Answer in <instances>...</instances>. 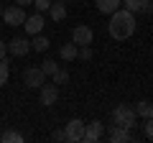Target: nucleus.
<instances>
[{
	"label": "nucleus",
	"instance_id": "nucleus-30",
	"mask_svg": "<svg viewBox=\"0 0 153 143\" xmlns=\"http://www.w3.org/2000/svg\"><path fill=\"white\" fill-rule=\"evenodd\" d=\"M61 3H66V0H61Z\"/></svg>",
	"mask_w": 153,
	"mask_h": 143
},
{
	"label": "nucleus",
	"instance_id": "nucleus-25",
	"mask_svg": "<svg viewBox=\"0 0 153 143\" xmlns=\"http://www.w3.org/2000/svg\"><path fill=\"white\" fill-rule=\"evenodd\" d=\"M51 141H66L64 130H56V133H51Z\"/></svg>",
	"mask_w": 153,
	"mask_h": 143
},
{
	"label": "nucleus",
	"instance_id": "nucleus-5",
	"mask_svg": "<svg viewBox=\"0 0 153 143\" xmlns=\"http://www.w3.org/2000/svg\"><path fill=\"white\" fill-rule=\"evenodd\" d=\"M3 21L8 23V26H23L26 23V10H23L21 5H10V8H3Z\"/></svg>",
	"mask_w": 153,
	"mask_h": 143
},
{
	"label": "nucleus",
	"instance_id": "nucleus-2",
	"mask_svg": "<svg viewBox=\"0 0 153 143\" xmlns=\"http://www.w3.org/2000/svg\"><path fill=\"white\" fill-rule=\"evenodd\" d=\"M135 120H138V115H135V110H133L130 105H117L112 110V125H120V128L130 130L135 125Z\"/></svg>",
	"mask_w": 153,
	"mask_h": 143
},
{
	"label": "nucleus",
	"instance_id": "nucleus-24",
	"mask_svg": "<svg viewBox=\"0 0 153 143\" xmlns=\"http://www.w3.org/2000/svg\"><path fill=\"white\" fill-rule=\"evenodd\" d=\"M146 136L153 141V120H151V118H146Z\"/></svg>",
	"mask_w": 153,
	"mask_h": 143
},
{
	"label": "nucleus",
	"instance_id": "nucleus-29",
	"mask_svg": "<svg viewBox=\"0 0 153 143\" xmlns=\"http://www.w3.org/2000/svg\"><path fill=\"white\" fill-rule=\"evenodd\" d=\"M0 16H3V5H0Z\"/></svg>",
	"mask_w": 153,
	"mask_h": 143
},
{
	"label": "nucleus",
	"instance_id": "nucleus-8",
	"mask_svg": "<svg viewBox=\"0 0 153 143\" xmlns=\"http://www.w3.org/2000/svg\"><path fill=\"white\" fill-rule=\"evenodd\" d=\"M28 51H31V41H28L26 36H13V39L8 41V54H13V56H26Z\"/></svg>",
	"mask_w": 153,
	"mask_h": 143
},
{
	"label": "nucleus",
	"instance_id": "nucleus-16",
	"mask_svg": "<svg viewBox=\"0 0 153 143\" xmlns=\"http://www.w3.org/2000/svg\"><path fill=\"white\" fill-rule=\"evenodd\" d=\"M49 39H46V36H41V33H36V36H33V41H31V49L33 51H41V54H44V51H49Z\"/></svg>",
	"mask_w": 153,
	"mask_h": 143
},
{
	"label": "nucleus",
	"instance_id": "nucleus-23",
	"mask_svg": "<svg viewBox=\"0 0 153 143\" xmlns=\"http://www.w3.org/2000/svg\"><path fill=\"white\" fill-rule=\"evenodd\" d=\"M49 5H51V0H33V8H36L38 13H46Z\"/></svg>",
	"mask_w": 153,
	"mask_h": 143
},
{
	"label": "nucleus",
	"instance_id": "nucleus-4",
	"mask_svg": "<svg viewBox=\"0 0 153 143\" xmlns=\"http://www.w3.org/2000/svg\"><path fill=\"white\" fill-rule=\"evenodd\" d=\"M38 100H41V105H44V107H51V105L56 102V100H59V84H41V87H38Z\"/></svg>",
	"mask_w": 153,
	"mask_h": 143
},
{
	"label": "nucleus",
	"instance_id": "nucleus-11",
	"mask_svg": "<svg viewBox=\"0 0 153 143\" xmlns=\"http://www.w3.org/2000/svg\"><path fill=\"white\" fill-rule=\"evenodd\" d=\"M123 8L130 13H153V0H123Z\"/></svg>",
	"mask_w": 153,
	"mask_h": 143
},
{
	"label": "nucleus",
	"instance_id": "nucleus-19",
	"mask_svg": "<svg viewBox=\"0 0 153 143\" xmlns=\"http://www.w3.org/2000/svg\"><path fill=\"white\" fill-rule=\"evenodd\" d=\"M8 77H10V64H8V59H0V87L8 82Z\"/></svg>",
	"mask_w": 153,
	"mask_h": 143
},
{
	"label": "nucleus",
	"instance_id": "nucleus-18",
	"mask_svg": "<svg viewBox=\"0 0 153 143\" xmlns=\"http://www.w3.org/2000/svg\"><path fill=\"white\" fill-rule=\"evenodd\" d=\"M133 110H135L138 118H148V112H151V102H148V100H140V102H135Z\"/></svg>",
	"mask_w": 153,
	"mask_h": 143
},
{
	"label": "nucleus",
	"instance_id": "nucleus-13",
	"mask_svg": "<svg viewBox=\"0 0 153 143\" xmlns=\"http://www.w3.org/2000/svg\"><path fill=\"white\" fill-rule=\"evenodd\" d=\"M94 5L102 16H112L117 8H123V0H94Z\"/></svg>",
	"mask_w": 153,
	"mask_h": 143
},
{
	"label": "nucleus",
	"instance_id": "nucleus-10",
	"mask_svg": "<svg viewBox=\"0 0 153 143\" xmlns=\"http://www.w3.org/2000/svg\"><path fill=\"white\" fill-rule=\"evenodd\" d=\"M44 13H33V16H26V23H23V26H26V33L28 36H36V33H41L44 31Z\"/></svg>",
	"mask_w": 153,
	"mask_h": 143
},
{
	"label": "nucleus",
	"instance_id": "nucleus-17",
	"mask_svg": "<svg viewBox=\"0 0 153 143\" xmlns=\"http://www.w3.org/2000/svg\"><path fill=\"white\" fill-rule=\"evenodd\" d=\"M0 141L3 143H23V136L18 130H5L3 136H0Z\"/></svg>",
	"mask_w": 153,
	"mask_h": 143
},
{
	"label": "nucleus",
	"instance_id": "nucleus-6",
	"mask_svg": "<svg viewBox=\"0 0 153 143\" xmlns=\"http://www.w3.org/2000/svg\"><path fill=\"white\" fill-rule=\"evenodd\" d=\"M64 136H66V141H71V143H82V138H84V123L79 120V118L69 120L66 128H64Z\"/></svg>",
	"mask_w": 153,
	"mask_h": 143
},
{
	"label": "nucleus",
	"instance_id": "nucleus-7",
	"mask_svg": "<svg viewBox=\"0 0 153 143\" xmlns=\"http://www.w3.org/2000/svg\"><path fill=\"white\" fill-rule=\"evenodd\" d=\"M102 136H105V125H102L100 120H89V123H84V138H82L84 143H97Z\"/></svg>",
	"mask_w": 153,
	"mask_h": 143
},
{
	"label": "nucleus",
	"instance_id": "nucleus-22",
	"mask_svg": "<svg viewBox=\"0 0 153 143\" xmlns=\"http://www.w3.org/2000/svg\"><path fill=\"white\" fill-rule=\"evenodd\" d=\"M76 59L89 61V59H92V46H79V51H76Z\"/></svg>",
	"mask_w": 153,
	"mask_h": 143
},
{
	"label": "nucleus",
	"instance_id": "nucleus-15",
	"mask_svg": "<svg viewBox=\"0 0 153 143\" xmlns=\"http://www.w3.org/2000/svg\"><path fill=\"white\" fill-rule=\"evenodd\" d=\"M76 51H79V46L71 41V44H64V46L59 49V56H61L64 61H74V59H76Z\"/></svg>",
	"mask_w": 153,
	"mask_h": 143
},
{
	"label": "nucleus",
	"instance_id": "nucleus-20",
	"mask_svg": "<svg viewBox=\"0 0 153 143\" xmlns=\"http://www.w3.org/2000/svg\"><path fill=\"white\" fill-rule=\"evenodd\" d=\"M51 77H54V84H66V82H69V72H66V69H56Z\"/></svg>",
	"mask_w": 153,
	"mask_h": 143
},
{
	"label": "nucleus",
	"instance_id": "nucleus-27",
	"mask_svg": "<svg viewBox=\"0 0 153 143\" xmlns=\"http://www.w3.org/2000/svg\"><path fill=\"white\" fill-rule=\"evenodd\" d=\"M16 5H21V8H26V5H33V0H16Z\"/></svg>",
	"mask_w": 153,
	"mask_h": 143
},
{
	"label": "nucleus",
	"instance_id": "nucleus-1",
	"mask_svg": "<svg viewBox=\"0 0 153 143\" xmlns=\"http://www.w3.org/2000/svg\"><path fill=\"white\" fill-rule=\"evenodd\" d=\"M135 13H130L128 8H117V10L110 16V23H107V31L115 41H125L135 33Z\"/></svg>",
	"mask_w": 153,
	"mask_h": 143
},
{
	"label": "nucleus",
	"instance_id": "nucleus-21",
	"mask_svg": "<svg viewBox=\"0 0 153 143\" xmlns=\"http://www.w3.org/2000/svg\"><path fill=\"white\" fill-rule=\"evenodd\" d=\"M41 69H44V74H54V72L59 69V64H56L54 59H46V61H41Z\"/></svg>",
	"mask_w": 153,
	"mask_h": 143
},
{
	"label": "nucleus",
	"instance_id": "nucleus-9",
	"mask_svg": "<svg viewBox=\"0 0 153 143\" xmlns=\"http://www.w3.org/2000/svg\"><path fill=\"white\" fill-rule=\"evenodd\" d=\"M71 41H74L76 46H89L94 41V31L89 26H76L74 31H71Z\"/></svg>",
	"mask_w": 153,
	"mask_h": 143
},
{
	"label": "nucleus",
	"instance_id": "nucleus-14",
	"mask_svg": "<svg viewBox=\"0 0 153 143\" xmlns=\"http://www.w3.org/2000/svg\"><path fill=\"white\" fill-rule=\"evenodd\" d=\"M51 16V21H64L66 18V3H61V0H54L49 5V10H46Z\"/></svg>",
	"mask_w": 153,
	"mask_h": 143
},
{
	"label": "nucleus",
	"instance_id": "nucleus-28",
	"mask_svg": "<svg viewBox=\"0 0 153 143\" xmlns=\"http://www.w3.org/2000/svg\"><path fill=\"white\" fill-rule=\"evenodd\" d=\"M148 118H151V120H153V105H151V112H148Z\"/></svg>",
	"mask_w": 153,
	"mask_h": 143
},
{
	"label": "nucleus",
	"instance_id": "nucleus-3",
	"mask_svg": "<svg viewBox=\"0 0 153 143\" xmlns=\"http://www.w3.org/2000/svg\"><path fill=\"white\" fill-rule=\"evenodd\" d=\"M44 82H46V74H44V69H41V66H28V69L23 72V84H26V87L38 89Z\"/></svg>",
	"mask_w": 153,
	"mask_h": 143
},
{
	"label": "nucleus",
	"instance_id": "nucleus-26",
	"mask_svg": "<svg viewBox=\"0 0 153 143\" xmlns=\"http://www.w3.org/2000/svg\"><path fill=\"white\" fill-rule=\"evenodd\" d=\"M5 54H8V44H5V41H0V59H5Z\"/></svg>",
	"mask_w": 153,
	"mask_h": 143
},
{
	"label": "nucleus",
	"instance_id": "nucleus-12",
	"mask_svg": "<svg viewBox=\"0 0 153 143\" xmlns=\"http://www.w3.org/2000/svg\"><path fill=\"white\" fill-rule=\"evenodd\" d=\"M107 138H110L112 143H128V141H133L130 130H128V128H120V125H110Z\"/></svg>",
	"mask_w": 153,
	"mask_h": 143
}]
</instances>
